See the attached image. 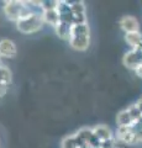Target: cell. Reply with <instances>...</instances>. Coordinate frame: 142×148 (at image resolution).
<instances>
[{"label":"cell","instance_id":"cell-1","mask_svg":"<svg viewBox=\"0 0 142 148\" xmlns=\"http://www.w3.org/2000/svg\"><path fill=\"white\" fill-rule=\"evenodd\" d=\"M4 4H5L4 5V14L11 21L17 22L34 12L30 10V5H26V1H14V0H11V1H5Z\"/></svg>","mask_w":142,"mask_h":148},{"label":"cell","instance_id":"cell-2","mask_svg":"<svg viewBox=\"0 0 142 148\" xmlns=\"http://www.w3.org/2000/svg\"><path fill=\"white\" fill-rule=\"evenodd\" d=\"M43 24H45V21H43L42 14L32 12L27 17L17 21L16 26H17V30H19L21 34L30 35V34H35V32H37L38 30L42 29Z\"/></svg>","mask_w":142,"mask_h":148},{"label":"cell","instance_id":"cell-3","mask_svg":"<svg viewBox=\"0 0 142 148\" xmlns=\"http://www.w3.org/2000/svg\"><path fill=\"white\" fill-rule=\"evenodd\" d=\"M68 5L71 6L72 10V15H73V20L74 24L77 25H82V24H86V17H85V6L83 1H67ZM73 24V25H74Z\"/></svg>","mask_w":142,"mask_h":148},{"label":"cell","instance_id":"cell-4","mask_svg":"<svg viewBox=\"0 0 142 148\" xmlns=\"http://www.w3.org/2000/svg\"><path fill=\"white\" fill-rule=\"evenodd\" d=\"M123 64L130 68V69H135L142 64V49L137 48V49H132L130 52H127L122 58Z\"/></svg>","mask_w":142,"mask_h":148},{"label":"cell","instance_id":"cell-5","mask_svg":"<svg viewBox=\"0 0 142 148\" xmlns=\"http://www.w3.org/2000/svg\"><path fill=\"white\" fill-rule=\"evenodd\" d=\"M16 56V46L11 40L4 38L0 41V57L14 58Z\"/></svg>","mask_w":142,"mask_h":148},{"label":"cell","instance_id":"cell-6","mask_svg":"<svg viewBox=\"0 0 142 148\" xmlns=\"http://www.w3.org/2000/svg\"><path fill=\"white\" fill-rule=\"evenodd\" d=\"M69 45L75 51H85L89 47L90 36H74L69 38Z\"/></svg>","mask_w":142,"mask_h":148},{"label":"cell","instance_id":"cell-7","mask_svg":"<svg viewBox=\"0 0 142 148\" xmlns=\"http://www.w3.org/2000/svg\"><path fill=\"white\" fill-rule=\"evenodd\" d=\"M116 137L123 143H135V130L132 127H119L116 131Z\"/></svg>","mask_w":142,"mask_h":148},{"label":"cell","instance_id":"cell-8","mask_svg":"<svg viewBox=\"0 0 142 148\" xmlns=\"http://www.w3.org/2000/svg\"><path fill=\"white\" fill-rule=\"evenodd\" d=\"M121 29L126 32V34H131V32H139V21L132 16H123L120 20Z\"/></svg>","mask_w":142,"mask_h":148},{"label":"cell","instance_id":"cell-9","mask_svg":"<svg viewBox=\"0 0 142 148\" xmlns=\"http://www.w3.org/2000/svg\"><path fill=\"white\" fill-rule=\"evenodd\" d=\"M116 121L119 127H134L136 122L132 120L131 115L129 112V110H122L117 114V117H116Z\"/></svg>","mask_w":142,"mask_h":148},{"label":"cell","instance_id":"cell-10","mask_svg":"<svg viewBox=\"0 0 142 148\" xmlns=\"http://www.w3.org/2000/svg\"><path fill=\"white\" fill-rule=\"evenodd\" d=\"M93 133L100 142H104V141H108V140H111L113 138V133H111V131H110V128L104 126V125L95 126L93 128Z\"/></svg>","mask_w":142,"mask_h":148},{"label":"cell","instance_id":"cell-11","mask_svg":"<svg viewBox=\"0 0 142 148\" xmlns=\"http://www.w3.org/2000/svg\"><path fill=\"white\" fill-rule=\"evenodd\" d=\"M75 136L85 148H89V143L93 140L94 133H93V130L91 128H82L75 133Z\"/></svg>","mask_w":142,"mask_h":148},{"label":"cell","instance_id":"cell-12","mask_svg":"<svg viewBox=\"0 0 142 148\" xmlns=\"http://www.w3.org/2000/svg\"><path fill=\"white\" fill-rule=\"evenodd\" d=\"M42 17L43 21L48 25H52L54 27H57L58 24L61 22V16H59L58 10H48V11H43L42 12Z\"/></svg>","mask_w":142,"mask_h":148},{"label":"cell","instance_id":"cell-13","mask_svg":"<svg viewBox=\"0 0 142 148\" xmlns=\"http://www.w3.org/2000/svg\"><path fill=\"white\" fill-rule=\"evenodd\" d=\"M125 41L127 45H130L132 49L140 48V46L142 45V35L140 32H131V34L125 35Z\"/></svg>","mask_w":142,"mask_h":148},{"label":"cell","instance_id":"cell-14","mask_svg":"<svg viewBox=\"0 0 142 148\" xmlns=\"http://www.w3.org/2000/svg\"><path fill=\"white\" fill-rule=\"evenodd\" d=\"M71 27H72V25H68V24H66V22L61 21L58 24V26L56 27V32L62 40L69 41V38H71Z\"/></svg>","mask_w":142,"mask_h":148},{"label":"cell","instance_id":"cell-15","mask_svg":"<svg viewBox=\"0 0 142 148\" xmlns=\"http://www.w3.org/2000/svg\"><path fill=\"white\" fill-rule=\"evenodd\" d=\"M11 83V72L6 67L0 66V84L9 85Z\"/></svg>","mask_w":142,"mask_h":148},{"label":"cell","instance_id":"cell-16","mask_svg":"<svg viewBox=\"0 0 142 148\" xmlns=\"http://www.w3.org/2000/svg\"><path fill=\"white\" fill-rule=\"evenodd\" d=\"M127 110H129V112H130V115H131V117H132V120L137 123L140 121V120L142 119V112L139 110V108L136 106V104H134V105H131L130 108H127Z\"/></svg>","mask_w":142,"mask_h":148},{"label":"cell","instance_id":"cell-17","mask_svg":"<svg viewBox=\"0 0 142 148\" xmlns=\"http://www.w3.org/2000/svg\"><path fill=\"white\" fill-rule=\"evenodd\" d=\"M100 148H115V141H114V138L102 142V145H100Z\"/></svg>","mask_w":142,"mask_h":148},{"label":"cell","instance_id":"cell-18","mask_svg":"<svg viewBox=\"0 0 142 148\" xmlns=\"http://www.w3.org/2000/svg\"><path fill=\"white\" fill-rule=\"evenodd\" d=\"M8 86H9V85L0 84V98H3V96L6 94V91H8Z\"/></svg>","mask_w":142,"mask_h":148},{"label":"cell","instance_id":"cell-19","mask_svg":"<svg viewBox=\"0 0 142 148\" xmlns=\"http://www.w3.org/2000/svg\"><path fill=\"white\" fill-rule=\"evenodd\" d=\"M135 72H136V74H137V75H139L140 78H142V64L135 69Z\"/></svg>","mask_w":142,"mask_h":148},{"label":"cell","instance_id":"cell-20","mask_svg":"<svg viewBox=\"0 0 142 148\" xmlns=\"http://www.w3.org/2000/svg\"><path fill=\"white\" fill-rule=\"evenodd\" d=\"M136 106H137V108H139V110H140L141 112H142V98H141V99H140V100L136 103Z\"/></svg>","mask_w":142,"mask_h":148}]
</instances>
